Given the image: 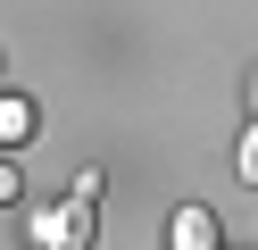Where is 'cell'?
Segmentation results:
<instances>
[{
  "instance_id": "7a4b0ae2",
  "label": "cell",
  "mask_w": 258,
  "mask_h": 250,
  "mask_svg": "<svg viewBox=\"0 0 258 250\" xmlns=\"http://www.w3.org/2000/svg\"><path fill=\"white\" fill-rule=\"evenodd\" d=\"M167 242H175V250H217L225 233H217L208 209H175V217H167Z\"/></svg>"
},
{
  "instance_id": "6da1fadb",
  "label": "cell",
  "mask_w": 258,
  "mask_h": 250,
  "mask_svg": "<svg viewBox=\"0 0 258 250\" xmlns=\"http://www.w3.org/2000/svg\"><path fill=\"white\" fill-rule=\"evenodd\" d=\"M92 209H100V167H84V175H75V192L58 200V209H42L34 242H50V250H84V242H92Z\"/></svg>"
},
{
  "instance_id": "3957f363",
  "label": "cell",
  "mask_w": 258,
  "mask_h": 250,
  "mask_svg": "<svg viewBox=\"0 0 258 250\" xmlns=\"http://www.w3.org/2000/svg\"><path fill=\"white\" fill-rule=\"evenodd\" d=\"M25 133H34V100H25V92H9V100H0V142L17 150Z\"/></svg>"
},
{
  "instance_id": "5b68a950",
  "label": "cell",
  "mask_w": 258,
  "mask_h": 250,
  "mask_svg": "<svg viewBox=\"0 0 258 250\" xmlns=\"http://www.w3.org/2000/svg\"><path fill=\"white\" fill-rule=\"evenodd\" d=\"M250 117H258V75H250Z\"/></svg>"
},
{
  "instance_id": "277c9868",
  "label": "cell",
  "mask_w": 258,
  "mask_h": 250,
  "mask_svg": "<svg viewBox=\"0 0 258 250\" xmlns=\"http://www.w3.org/2000/svg\"><path fill=\"white\" fill-rule=\"evenodd\" d=\"M233 175H241V183H250V192H258V117H250V125H241V150H233Z\"/></svg>"
}]
</instances>
